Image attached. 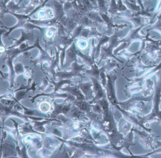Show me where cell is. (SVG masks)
<instances>
[{
    "mask_svg": "<svg viewBox=\"0 0 161 158\" xmlns=\"http://www.w3.org/2000/svg\"><path fill=\"white\" fill-rule=\"evenodd\" d=\"M69 108H68V107H64L63 108V111L64 113H66V112H67L68 111H69Z\"/></svg>",
    "mask_w": 161,
    "mask_h": 158,
    "instance_id": "obj_11",
    "label": "cell"
},
{
    "mask_svg": "<svg viewBox=\"0 0 161 158\" xmlns=\"http://www.w3.org/2000/svg\"><path fill=\"white\" fill-rule=\"evenodd\" d=\"M126 1L130 2V3H132V4H136V0H126Z\"/></svg>",
    "mask_w": 161,
    "mask_h": 158,
    "instance_id": "obj_12",
    "label": "cell"
},
{
    "mask_svg": "<svg viewBox=\"0 0 161 158\" xmlns=\"http://www.w3.org/2000/svg\"><path fill=\"white\" fill-rule=\"evenodd\" d=\"M5 103L6 104L11 105L13 104V102H12V101H7Z\"/></svg>",
    "mask_w": 161,
    "mask_h": 158,
    "instance_id": "obj_13",
    "label": "cell"
},
{
    "mask_svg": "<svg viewBox=\"0 0 161 158\" xmlns=\"http://www.w3.org/2000/svg\"><path fill=\"white\" fill-rule=\"evenodd\" d=\"M77 105L78 106V108L80 109L81 110H85L86 109V105L83 102H78L77 104Z\"/></svg>",
    "mask_w": 161,
    "mask_h": 158,
    "instance_id": "obj_7",
    "label": "cell"
},
{
    "mask_svg": "<svg viewBox=\"0 0 161 158\" xmlns=\"http://www.w3.org/2000/svg\"><path fill=\"white\" fill-rule=\"evenodd\" d=\"M118 10V5L116 2L115 0H111V4L110 6L109 12L112 14H114L116 13Z\"/></svg>",
    "mask_w": 161,
    "mask_h": 158,
    "instance_id": "obj_4",
    "label": "cell"
},
{
    "mask_svg": "<svg viewBox=\"0 0 161 158\" xmlns=\"http://www.w3.org/2000/svg\"><path fill=\"white\" fill-rule=\"evenodd\" d=\"M89 1H90L91 2H94V1H95V0H89Z\"/></svg>",
    "mask_w": 161,
    "mask_h": 158,
    "instance_id": "obj_15",
    "label": "cell"
},
{
    "mask_svg": "<svg viewBox=\"0 0 161 158\" xmlns=\"http://www.w3.org/2000/svg\"><path fill=\"white\" fill-rule=\"evenodd\" d=\"M25 113H26V114L32 115L33 113V112L32 111H28L26 112Z\"/></svg>",
    "mask_w": 161,
    "mask_h": 158,
    "instance_id": "obj_14",
    "label": "cell"
},
{
    "mask_svg": "<svg viewBox=\"0 0 161 158\" xmlns=\"http://www.w3.org/2000/svg\"><path fill=\"white\" fill-rule=\"evenodd\" d=\"M79 114L80 113L77 111H74L73 112V115L74 117H77V118H78L80 116V114Z\"/></svg>",
    "mask_w": 161,
    "mask_h": 158,
    "instance_id": "obj_10",
    "label": "cell"
},
{
    "mask_svg": "<svg viewBox=\"0 0 161 158\" xmlns=\"http://www.w3.org/2000/svg\"><path fill=\"white\" fill-rule=\"evenodd\" d=\"M124 3L131 10H135V11H138V12L140 10L139 7L138 6H136V4H132V3H130V2L127 1L126 0L125 1Z\"/></svg>",
    "mask_w": 161,
    "mask_h": 158,
    "instance_id": "obj_3",
    "label": "cell"
},
{
    "mask_svg": "<svg viewBox=\"0 0 161 158\" xmlns=\"http://www.w3.org/2000/svg\"><path fill=\"white\" fill-rule=\"evenodd\" d=\"M54 6L55 9V12L56 14L58 15V16H62L63 13V9L62 8V6L60 5V4L57 1H54Z\"/></svg>",
    "mask_w": 161,
    "mask_h": 158,
    "instance_id": "obj_2",
    "label": "cell"
},
{
    "mask_svg": "<svg viewBox=\"0 0 161 158\" xmlns=\"http://www.w3.org/2000/svg\"><path fill=\"white\" fill-rule=\"evenodd\" d=\"M145 26L144 25H142L140 27L137 28L135 29H132L129 33L126 38L122 39L119 41V42H127L129 44H130L131 42L135 40H139L141 39V40L143 41L145 38V36H142L139 34V32L140 31V29Z\"/></svg>",
    "mask_w": 161,
    "mask_h": 158,
    "instance_id": "obj_1",
    "label": "cell"
},
{
    "mask_svg": "<svg viewBox=\"0 0 161 158\" xmlns=\"http://www.w3.org/2000/svg\"><path fill=\"white\" fill-rule=\"evenodd\" d=\"M117 5L118 10H119V11H125V10H127L126 7L122 4V1L121 0H119Z\"/></svg>",
    "mask_w": 161,
    "mask_h": 158,
    "instance_id": "obj_6",
    "label": "cell"
},
{
    "mask_svg": "<svg viewBox=\"0 0 161 158\" xmlns=\"http://www.w3.org/2000/svg\"><path fill=\"white\" fill-rule=\"evenodd\" d=\"M68 56L69 57H73L74 56V52L73 50L69 51V52L68 53Z\"/></svg>",
    "mask_w": 161,
    "mask_h": 158,
    "instance_id": "obj_9",
    "label": "cell"
},
{
    "mask_svg": "<svg viewBox=\"0 0 161 158\" xmlns=\"http://www.w3.org/2000/svg\"><path fill=\"white\" fill-rule=\"evenodd\" d=\"M60 1H61V0H60Z\"/></svg>",
    "mask_w": 161,
    "mask_h": 158,
    "instance_id": "obj_16",
    "label": "cell"
},
{
    "mask_svg": "<svg viewBox=\"0 0 161 158\" xmlns=\"http://www.w3.org/2000/svg\"><path fill=\"white\" fill-rule=\"evenodd\" d=\"M81 88L82 90H83L84 92H86L89 89V86L88 84H85L82 86Z\"/></svg>",
    "mask_w": 161,
    "mask_h": 158,
    "instance_id": "obj_8",
    "label": "cell"
},
{
    "mask_svg": "<svg viewBox=\"0 0 161 158\" xmlns=\"http://www.w3.org/2000/svg\"><path fill=\"white\" fill-rule=\"evenodd\" d=\"M98 5L99 8L103 11H105L106 10L105 8V3H104V0H98Z\"/></svg>",
    "mask_w": 161,
    "mask_h": 158,
    "instance_id": "obj_5",
    "label": "cell"
}]
</instances>
